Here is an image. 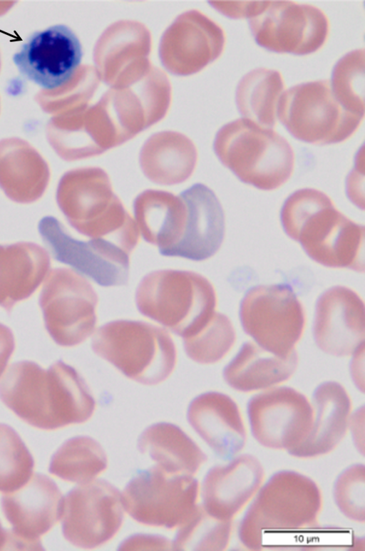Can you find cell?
Wrapping results in <instances>:
<instances>
[{
	"label": "cell",
	"instance_id": "cell-1",
	"mask_svg": "<svg viewBox=\"0 0 365 551\" xmlns=\"http://www.w3.org/2000/svg\"><path fill=\"white\" fill-rule=\"evenodd\" d=\"M322 505V491L312 478L294 470H277L243 511L237 538L250 550L292 548L303 535L317 531Z\"/></svg>",
	"mask_w": 365,
	"mask_h": 551
},
{
	"label": "cell",
	"instance_id": "cell-2",
	"mask_svg": "<svg viewBox=\"0 0 365 551\" xmlns=\"http://www.w3.org/2000/svg\"><path fill=\"white\" fill-rule=\"evenodd\" d=\"M288 237L300 243L317 263L364 272V226L338 210L331 198L314 188L290 195L280 214Z\"/></svg>",
	"mask_w": 365,
	"mask_h": 551
},
{
	"label": "cell",
	"instance_id": "cell-3",
	"mask_svg": "<svg viewBox=\"0 0 365 551\" xmlns=\"http://www.w3.org/2000/svg\"><path fill=\"white\" fill-rule=\"evenodd\" d=\"M56 202L70 225L90 239L110 242L131 254L139 241L138 225L113 192L108 173L98 167L66 172Z\"/></svg>",
	"mask_w": 365,
	"mask_h": 551
},
{
	"label": "cell",
	"instance_id": "cell-4",
	"mask_svg": "<svg viewBox=\"0 0 365 551\" xmlns=\"http://www.w3.org/2000/svg\"><path fill=\"white\" fill-rule=\"evenodd\" d=\"M140 314L182 339L198 333L217 307L212 283L192 271L160 269L146 274L135 292Z\"/></svg>",
	"mask_w": 365,
	"mask_h": 551
},
{
	"label": "cell",
	"instance_id": "cell-5",
	"mask_svg": "<svg viewBox=\"0 0 365 551\" xmlns=\"http://www.w3.org/2000/svg\"><path fill=\"white\" fill-rule=\"evenodd\" d=\"M214 150L238 179L259 190L279 188L294 170V153L289 142L273 128L246 118L222 126Z\"/></svg>",
	"mask_w": 365,
	"mask_h": 551
},
{
	"label": "cell",
	"instance_id": "cell-6",
	"mask_svg": "<svg viewBox=\"0 0 365 551\" xmlns=\"http://www.w3.org/2000/svg\"><path fill=\"white\" fill-rule=\"evenodd\" d=\"M96 354L128 378L143 385L167 379L177 360L168 332L141 321L115 320L99 327L92 338Z\"/></svg>",
	"mask_w": 365,
	"mask_h": 551
},
{
	"label": "cell",
	"instance_id": "cell-7",
	"mask_svg": "<svg viewBox=\"0 0 365 551\" xmlns=\"http://www.w3.org/2000/svg\"><path fill=\"white\" fill-rule=\"evenodd\" d=\"M277 117L293 137L316 145L346 140L364 118L341 105L327 80L300 83L284 91Z\"/></svg>",
	"mask_w": 365,
	"mask_h": 551
},
{
	"label": "cell",
	"instance_id": "cell-8",
	"mask_svg": "<svg viewBox=\"0 0 365 551\" xmlns=\"http://www.w3.org/2000/svg\"><path fill=\"white\" fill-rule=\"evenodd\" d=\"M239 317L242 329L254 342L280 356L295 351L306 324L303 305L286 284L249 289L241 300Z\"/></svg>",
	"mask_w": 365,
	"mask_h": 551
},
{
	"label": "cell",
	"instance_id": "cell-9",
	"mask_svg": "<svg viewBox=\"0 0 365 551\" xmlns=\"http://www.w3.org/2000/svg\"><path fill=\"white\" fill-rule=\"evenodd\" d=\"M200 486L192 475L155 465L138 473L121 493L124 510L138 522L173 529L197 506Z\"/></svg>",
	"mask_w": 365,
	"mask_h": 551
},
{
	"label": "cell",
	"instance_id": "cell-10",
	"mask_svg": "<svg viewBox=\"0 0 365 551\" xmlns=\"http://www.w3.org/2000/svg\"><path fill=\"white\" fill-rule=\"evenodd\" d=\"M247 418L250 433L259 446L289 454L307 439L313 408L303 393L280 385L253 395L247 404Z\"/></svg>",
	"mask_w": 365,
	"mask_h": 551
},
{
	"label": "cell",
	"instance_id": "cell-11",
	"mask_svg": "<svg viewBox=\"0 0 365 551\" xmlns=\"http://www.w3.org/2000/svg\"><path fill=\"white\" fill-rule=\"evenodd\" d=\"M121 493L102 479L78 484L63 498L62 532L73 545L98 547L111 540L123 520Z\"/></svg>",
	"mask_w": 365,
	"mask_h": 551
},
{
	"label": "cell",
	"instance_id": "cell-12",
	"mask_svg": "<svg viewBox=\"0 0 365 551\" xmlns=\"http://www.w3.org/2000/svg\"><path fill=\"white\" fill-rule=\"evenodd\" d=\"M249 24L261 47L299 56L319 50L329 33L328 19L320 9L291 1H267Z\"/></svg>",
	"mask_w": 365,
	"mask_h": 551
},
{
	"label": "cell",
	"instance_id": "cell-13",
	"mask_svg": "<svg viewBox=\"0 0 365 551\" xmlns=\"http://www.w3.org/2000/svg\"><path fill=\"white\" fill-rule=\"evenodd\" d=\"M63 497L46 475L36 473L1 498L4 514L12 525L6 549L43 550L39 537L61 517Z\"/></svg>",
	"mask_w": 365,
	"mask_h": 551
},
{
	"label": "cell",
	"instance_id": "cell-14",
	"mask_svg": "<svg viewBox=\"0 0 365 551\" xmlns=\"http://www.w3.org/2000/svg\"><path fill=\"white\" fill-rule=\"evenodd\" d=\"M38 229L56 260L70 265L102 287L127 284L130 254L118 246L103 240H76L52 216L43 217Z\"/></svg>",
	"mask_w": 365,
	"mask_h": 551
},
{
	"label": "cell",
	"instance_id": "cell-15",
	"mask_svg": "<svg viewBox=\"0 0 365 551\" xmlns=\"http://www.w3.org/2000/svg\"><path fill=\"white\" fill-rule=\"evenodd\" d=\"M81 43L64 24L34 32L13 56L20 73L40 87L51 90L66 84L82 61Z\"/></svg>",
	"mask_w": 365,
	"mask_h": 551
},
{
	"label": "cell",
	"instance_id": "cell-16",
	"mask_svg": "<svg viewBox=\"0 0 365 551\" xmlns=\"http://www.w3.org/2000/svg\"><path fill=\"white\" fill-rule=\"evenodd\" d=\"M210 468L200 488L201 505L216 520L232 521L246 509L265 480L262 462L240 453Z\"/></svg>",
	"mask_w": 365,
	"mask_h": 551
},
{
	"label": "cell",
	"instance_id": "cell-17",
	"mask_svg": "<svg viewBox=\"0 0 365 551\" xmlns=\"http://www.w3.org/2000/svg\"><path fill=\"white\" fill-rule=\"evenodd\" d=\"M312 332L317 346L335 356H350L364 344L365 307L354 290L341 285L331 287L318 297Z\"/></svg>",
	"mask_w": 365,
	"mask_h": 551
},
{
	"label": "cell",
	"instance_id": "cell-18",
	"mask_svg": "<svg viewBox=\"0 0 365 551\" xmlns=\"http://www.w3.org/2000/svg\"><path fill=\"white\" fill-rule=\"evenodd\" d=\"M187 418L220 458L227 460L244 450L247 426L238 404L229 395L208 391L197 396L188 406Z\"/></svg>",
	"mask_w": 365,
	"mask_h": 551
},
{
	"label": "cell",
	"instance_id": "cell-19",
	"mask_svg": "<svg viewBox=\"0 0 365 551\" xmlns=\"http://www.w3.org/2000/svg\"><path fill=\"white\" fill-rule=\"evenodd\" d=\"M186 202L187 220L179 243L164 256L204 261L220 248L225 232V213L215 193L195 183L180 193Z\"/></svg>",
	"mask_w": 365,
	"mask_h": 551
},
{
	"label": "cell",
	"instance_id": "cell-20",
	"mask_svg": "<svg viewBox=\"0 0 365 551\" xmlns=\"http://www.w3.org/2000/svg\"><path fill=\"white\" fill-rule=\"evenodd\" d=\"M311 403L310 432L303 444L289 453L295 458L311 459L329 454L348 433L352 402L342 384L335 381L321 383L313 391Z\"/></svg>",
	"mask_w": 365,
	"mask_h": 551
},
{
	"label": "cell",
	"instance_id": "cell-21",
	"mask_svg": "<svg viewBox=\"0 0 365 551\" xmlns=\"http://www.w3.org/2000/svg\"><path fill=\"white\" fill-rule=\"evenodd\" d=\"M299 363L297 352L280 356L262 348L253 341L242 344L222 373L226 383L240 393H258L289 380Z\"/></svg>",
	"mask_w": 365,
	"mask_h": 551
},
{
	"label": "cell",
	"instance_id": "cell-22",
	"mask_svg": "<svg viewBox=\"0 0 365 551\" xmlns=\"http://www.w3.org/2000/svg\"><path fill=\"white\" fill-rule=\"evenodd\" d=\"M133 212L145 241L158 247L162 255L182 239L187 220L183 197L170 192L148 189L133 201Z\"/></svg>",
	"mask_w": 365,
	"mask_h": 551
},
{
	"label": "cell",
	"instance_id": "cell-23",
	"mask_svg": "<svg viewBox=\"0 0 365 551\" xmlns=\"http://www.w3.org/2000/svg\"><path fill=\"white\" fill-rule=\"evenodd\" d=\"M50 180L46 162L27 143L0 142V188L11 200L29 204L39 200Z\"/></svg>",
	"mask_w": 365,
	"mask_h": 551
},
{
	"label": "cell",
	"instance_id": "cell-24",
	"mask_svg": "<svg viewBox=\"0 0 365 551\" xmlns=\"http://www.w3.org/2000/svg\"><path fill=\"white\" fill-rule=\"evenodd\" d=\"M197 159V150L190 140L178 133H162L154 135L144 144L140 165L150 181L174 185L190 178Z\"/></svg>",
	"mask_w": 365,
	"mask_h": 551
},
{
	"label": "cell",
	"instance_id": "cell-25",
	"mask_svg": "<svg viewBox=\"0 0 365 551\" xmlns=\"http://www.w3.org/2000/svg\"><path fill=\"white\" fill-rule=\"evenodd\" d=\"M138 448L168 471L194 475L207 459L206 454L180 427L161 422L140 435Z\"/></svg>",
	"mask_w": 365,
	"mask_h": 551
},
{
	"label": "cell",
	"instance_id": "cell-26",
	"mask_svg": "<svg viewBox=\"0 0 365 551\" xmlns=\"http://www.w3.org/2000/svg\"><path fill=\"white\" fill-rule=\"evenodd\" d=\"M281 73L272 69L258 68L240 81L235 94L237 108L243 118L272 128L277 121V107L284 90Z\"/></svg>",
	"mask_w": 365,
	"mask_h": 551
},
{
	"label": "cell",
	"instance_id": "cell-27",
	"mask_svg": "<svg viewBox=\"0 0 365 551\" xmlns=\"http://www.w3.org/2000/svg\"><path fill=\"white\" fill-rule=\"evenodd\" d=\"M107 457L100 443L81 436L64 442L53 455L49 472L67 481L85 483L106 470Z\"/></svg>",
	"mask_w": 365,
	"mask_h": 551
},
{
	"label": "cell",
	"instance_id": "cell-28",
	"mask_svg": "<svg viewBox=\"0 0 365 551\" xmlns=\"http://www.w3.org/2000/svg\"><path fill=\"white\" fill-rule=\"evenodd\" d=\"M178 527L173 550H225L231 540L233 522L212 519L200 503Z\"/></svg>",
	"mask_w": 365,
	"mask_h": 551
},
{
	"label": "cell",
	"instance_id": "cell-29",
	"mask_svg": "<svg viewBox=\"0 0 365 551\" xmlns=\"http://www.w3.org/2000/svg\"><path fill=\"white\" fill-rule=\"evenodd\" d=\"M236 331L230 319L215 311L209 322L198 333L183 339L185 354L201 364L221 361L236 341Z\"/></svg>",
	"mask_w": 365,
	"mask_h": 551
},
{
	"label": "cell",
	"instance_id": "cell-30",
	"mask_svg": "<svg viewBox=\"0 0 365 551\" xmlns=\"http://www.w3.org/2000/svg\"><path fill=\"white\" fill-rule=\"evenodd\" d=\"M364 49L347 53L335 64L330 82L336 100L347 110L364 115Z\"/></svg>",
	"mask_w": 365,
	"mask_h": 551
},
{
	"label": "cell",
	"instance_id": "cell-31",
	"mask_svg": "<svg viewBox=\"0 0 365 551\" xmlns=\"http://www.w3.org/2000/svg\"><path fill=\"white\" fill-rule=\"evenodd\" d=\"M34 466L33 457L19 434L0 424V492L9 493L24 485Z\"/></svg>",
	"mask_w": 365,
	"mask_h": 551
},
{
	"label": "cell",
	"instance_id": "cell-32",
	"mask_svg": "<svg viewBox=\"0 0 365 551\" xmlns=\"http://www.w3.org/2000/svg\"><path fill=\"white\" fill-rule=\"evenodd\" d=\"M332 498L339 512L349 521L365 522V465L352 463L336 476Z\"/></svg>",
	"mask_w": 365,
	"mask_h": 551
},
{
	"label": "cell",
	"instance_id": "cell-33",
	"mask_svg": "<svg viewBox=\"0 0 365 551\" xmlns=\"http://www.w3.org/2000/svg\"><path fill=\"white\" fill-rule=\"evenodd\" d=\"M267 1H212L211 4L223 15L231 19H250L266 5Z\"/></svg>",
	"mask_w": 365,
	"mask_h": 551
},
{
	"label": "cell",
	"instance_id": "cell-34",
	"mask_svg": "<svg viewBox=\"0 0 365 551\" xmlns=\"http://www.w3.org/2000/svg\"><path fill=\"white\" fill-rule=\"evenodd\" d=\"M120 550H173L172 542L159 535H135L125 540L119 547Z\"/></svg>",
	"mask_w": 365,
	"mask_h": 551
},
{
	"label": "cell",
	"instance_id": "cell-35",
	"mask_svg": "<svg viewBox=\"0 0 365 551\" xmlns=\"http://www.w3.org/2000/svg\"><path fill=\"white\" fill-rule=\"evenodd\" d=\"M364 168V154L360 152L355 161V168L349 175L346 181V193L350 200L356 206L364 209V180H360L359 170Z\"/></svg>",
	"mask_w": 365,
	"mask_h": 551
},
{
	"label": "cell",
	"instance_id": "cell-36",
	"mask_svg": "<svg viewBox=\"0 0 365 551\" xmlns=\"http://www.w3.org/2000/svg\"><path fill=\"white\" fill-rule=\"evenodd\" d=\"M364 413V406H359L352 411L348 425V433L350 434L353 446L356 451L363 456L365 452Z\"/></svg>",
	"mask_w": 365,
	"mask_h": 551
},
{
	"label": "cell",
	"instance_id": "cell-37",
	"mask_svg": "<svg viewBox=\"0 0 365 551\" xmlns=\"http://www.w3.org/2000/svg\"><path fill=\"white\" fill-rule=\"evenodd\" d=\"M349 371L356 388L364 393V344L357 349L351 355Z\"/></svg>",
	"mask_w": 365,
	"mask_h": 551
},
{
	"label": "cell",
	"instance_id": "cell-38",
	"mask_svg": "<svg viewBox=\"0 0 365 551\" xmlns=\"http://www.w3.org/2000/svg\"><path fill=\"white\" fill-rule=\"evenodd\" d=\"M8 538V531L5 530L0 523V550L6 549Z\"/></svg>",
	"mask_w": 365,
	"mask_h": 551
}]
</instances>
